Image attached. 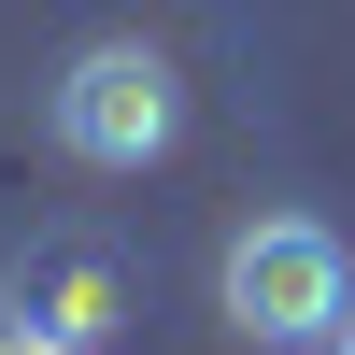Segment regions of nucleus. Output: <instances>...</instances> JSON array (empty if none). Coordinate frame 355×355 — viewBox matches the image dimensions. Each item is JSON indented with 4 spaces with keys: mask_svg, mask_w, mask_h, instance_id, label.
<instances>
[{
    "mask_svg": "<svg viewBox=\"0 0 355 355\" xmlns=\"http://www.w3.org/2000/svg\"><path fill=\"white\" fill-rule=\"evenodd\" d=\"M43 128L71 171H157L171 142H185V71H171L142 28H114V43H71V71L43 85Z\"/></svg>",
    "mask_w": 355,
    "mask_h": 355,
    "instance_id": "1",
    "label": "nucleus"
},
{
    "mask_svg": "<svg viewBox=\"0 0 355 355\" xmlns=\"http://www.w3.org/2000/svg\"><path fill=\"white\" fill-rule=\"evenodd\" d=\"M214 299H227V327H242L256 355H313V341L355 313V256H341L327 214H256L242 242H227Z\"/></svg>",
    "mask_w": 355,
    "mask_h": 355,
    "instance_id": "2",
    "label": "nucleus"
},
{
    "mask_svg": "<svg viewBox=\"0 0 355 355\" xmlns=\"http://www.w3.org/2000/svg\"><path fill=\"white\" fill-rule=\"evenodd\" d=\"M0 299H15V327L57 341V355H100L128 327V270H114V242H85V227H43V242L0 270Z\"/></svg>",
    "mask_w": 355,
    "mask_h": 355,
    "instance_id": "3",
    "label": "nucleus"
},
{
    "mask_svg": "<svg viewBox=\"0 0 355 355\" xmlns=\"http://www.w3.org/2000/svg\"><path fill=\"white\" fill-rule=\"evenodd\" d=\"M0 355H57V341H28V327H0Z\"/></svg>",
    "mask_w": 355,
    "mask_h": 355,
    "instance_id": "4",
    "label": "nucleus"
},
{
    "mask_svg": "<svg viewBox=\"0 0 355 355\" xmlns=\"http://www.w3.org/2000/svg\"><path fill=\"white\" fill-rule=\"evenodd\" d=\"M313 355H355V313H341V327H327V341H313Z\"/></svg>",
    "mask_w": 355,
    "mask_h": 355,
    "instance_id": "5",
    "label": "nucleus"
}]
</instances>
